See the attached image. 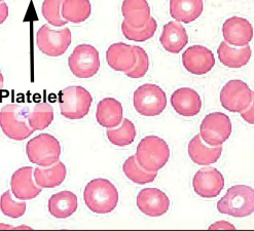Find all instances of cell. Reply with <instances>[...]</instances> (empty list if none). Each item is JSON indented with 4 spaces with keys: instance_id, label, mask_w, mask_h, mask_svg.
Masks as SVG:
<instances>
[{
    "instance_id": "cell-20",
    "label": "cell",
    "mask_w": 254,
    "mask_h": 231,
    "mask_svg": "<svg viewBox=\"0 0 254 231\" xmlns=\"http://www.w3.org/2000/svg\"><path fill=\"white\" fill-rule=\"evenodd\" d=\"M160 41L167 52L178 54L188 45L189 36L185 27L179 22L172 21L164 26Z\"/></svg>"
},
{
    "instance_id": "cell-18",
    "label": "cell",
    "mask_w": 254,
    "mask_h": 231,
    "mask_svg": "<svg viewBox=\"0 0 254 231\" xmlns=\"http://www.w3.org/2000/svg\"><path fill=\"white\" fill-rule=\"evenodd\" d=\"M171 105L182 116H194L202 108L200 95L190 88H181L171 96Z\"/></svg>"
},
{
    "instance_id": "cell-28",
    "label": "cell",
    "mask_w": 254,
    "mask_h": 231,
    "mask_svg": "<svg viewBox=\"0 0 254 231\" xmlns=\"http://www.w3.org/2000/svg\"><path fill=\"white\" fill-rule=\"evenodd\" d=\"M27 119L34 132L46 129L54 120L53 106L46 102L35 104L32 110L28 111Z\"/></svg>"
},
{
    "instance_id": "cell-3",
    "label": "cell",
    "mask_w": 254,
    "mask_h": 231,
    "mask_svg": "<svg viewBox=\"0 0 254 231\" xmlns=\"http://www.w3.org/2000/svg\"><path fill=\"white\" fill-rule=\"evenodd\" d=\"M136 160L144 170L158 172L163 169L170 157V149L162 138L147 136L137 146Z\"/></svg>"
},
{
    "instance_id": "cell-25",
    "label": "cell",
    "mask_w": 254,
    "mask_h": 231,
    "mask_svg": "<svg viewBox=\"0 0 254 231\" xmlns=\"http://www.w3.org/2000/svg\"><path fill=\"white\" fill-rule=\"evenodd\" d=\"M77 210V196L71 191L53 194L49 200V212L55 218L66 219Z\"/></svg>"
},
{
    "instance_id": "cell-37",
    "label": "cell",
    "mask_w": 254,
    "mask_h": 231,
    "mask_svg": "<svg viewBox=\"0 0 254 231\" xmlns=\"http://www.w3.org/2000/svg\"><path fill=\"white\" fill-rule=\"evenodd\" d=\"M209 229H235V226L227 221H219L213 225H211Z\"/></svg>"
},
{
    "instance_id": "cell-5",
    "label": "cell",
    "mask_w": 254,
    "mask_h": 231,
    "mask_svg": "<svg viewBox=\"0 0 254 231\" xmlns=\"http://www.w3.org/2000/svg\"><path fill=\"white\" fill-rule=\"evenodd\" d=\"M60 111L68 119H81L88 115L93 98L82 86H67L58 95Z\"/></svg>"
},
{
    "instance_id": "cell-6",
    "label": "cell",
    "mask_w": 254,
    "mask_h": 231,
    "mask_svg": "<svg viewBox=\"0 0 254 231\" xmlns=\"http://www.w3.org/2000/svg\"><path fill=\"white\" fill-rule=\"evenodd\" d=\"M26 153L32 164L39 167H50L59 162L61 145L54 136L41 134L27 143Z\"/></svg>"
},
{
    "instance_id": "cell-19",
    "label": "cell",
    "mask_w": 254,
    "mask_h": 231,
    "mask_svg": "<svg viewBox=\"0 0 254 231\" xmlns=\"http://www.w3.org/2000/svg\"><path fill=\"white\" fill-rule=\"evenodd\" d=\"M222 153V147L210 146L204 143L200 135L194 136L189 144V155L190 160L200 166H209L216 163Z\"/></svg>"
},
{
    "instance_id": "cell-13",
    "label": "cell",
    "mask_w": 254,
    "mask_h": 231,
    "mask_svg": "<svg viewBox=\"0 0 254 231\" xmlns=\"http://www.w3.org/2000/svg\"><path fill=\"white\" fill-rule=\"evenodd\" d=\"M182 64L191 74L204 75L215 65L214 55L203 46L190 47L182 55Z\"/></svg>"
},
{
    "instance_id": "cell-4",
    "label": "cell",
    "mask_w": 254,
    "mask_h": 231,
    "mask_svg": "<svg viewBox=\"0 0 254 231\" xmlns=\"http://www.w3.org/2000/svg\"><path fill=\"white\" fill-rule=\"evenodd\" d=\"M254 192L247 185H235L217 203V210L221 214L236 218L247 217L253 213Z\"/></svg>"
},
{
    "instance_id": "cell-29",
    "label": "cell",
    "mask_w": 254,
    "mask_h": 231,
    "mask_svg": "<svg viewBox=\"0 0 254 231\" xmlns=\"http://www.w3.org/2000/svg\"><path fill=\"white\" fill-rule=\"evenodd\" d=\"M106 135L111 144L119 147H125L134 142L136 137V128L130 119L125 118L122 120L120 126L107 128Z\"/></svg>"
},
{
    "instance_id": "cell-33",
    "label": "cell",
    "mask_w": 254,
    "mask_h": 231,
    "mask_svg": "<svg viewBox=\"0 0 254 231\" xmlns=\"http://www.w3.org/2000/svg\"><path fill=\"white\" fill-rule=\"evenodd\" d=\"M0 210L6 217L18 219L26 212L25 200H15L11 195V190H7L0 197Z\"/></svg>"
},
{
    "instance_id": "cell-10",
    "label": "cell",
    "mask_w": 254,
    "mask_h": 231,
    "mask_svg": "<svg viewBox=\"0 0 254 231\" xmlns=\"http://www.w3.org/2000/svg\"><path fill=\"white\" fill-rule=\"evenodd\" d=\"M202 140L210 146H219L232 134V122L228 115L213 112L206 115L200 126Z\"/></svg>"
},
{
    "instance_id": "cell-32",
    "label": "cell",
    "mask_w": 254,
    "mask_h": 231,
    "mask_svg": "<svg viewBox=\"0 0 254 231\" xmlns=\"http://www.w3.org/2000/svg\"><path fill=\"white\" fill-rule=\"evenodd\" d=\"M64 0H44L41 6L42 16L54 27H64L67 21L63 19L61 9Z\"/></svg>"
},
{
    "instance_id": "cell-31",
    "label": "cell",
    "mask_w": 254,
    "mask_h": 231,
    "mask_svg": "<svg viewBox=\"0 0 254 231\" xmlns=\"http://www.w3.org/2000/svg\"><path fill=\"white\" fill-rule=\"evenodd\" d=\"M158 24L157 21L153 18H149L147 23L141 28H133L129 26L126 22H123L122 24V32L124 36L132 41L136 42H144L151 37H153L154 33L157 32Z\"/></svg>"
},
{
    "instance_id": "cell-1",
    "label": "cell",
    "mask_w": 254,
    "mask_h": 231,
    "mask_svg": "<svg viewBox=\"0 0 254 231\" xmlns=\"http://www.w3.org/2000/svg\"><path fill=\"white\" fill-rule=\"evenodd\" d=\"M86 206L95 214H108L119 203V192L116 186L107 179H94L89 182L83 191Z\"/></svg>"
},
{
    "instance_id": "cell-38",
    "label": "cell",
    "mask_w": 254,
    "mask_h": 231,
    "mask_svg": "<svg viewBox=\"0 0 254 231\" xmlns=\"http://www.w3.org/2000/svg\"><path fill=\"white\" fill-rule=\"evenodd\" d=\"M3 82H4V79H3V75L1 73V71H0V91H1L3 89Z\"/></svg>"
},
{
    "instance_id": "cell-14",
    "label": "cell",
    "mask_w": 254,
    "mask_h": 231,
    "mask_svg": "<svg viewBox=\"0 0 254 231\" xmlns=\"http://www.w3.org/2000/svg\"><path fill=\"white\" fill-rule=\"evenodd\" d=\"M137 207L149 217H161L168 212L170 199L160 189L144 188L137 196Z\"/></svg>"
},
{
    "instance_id": "cell-7",
    "label": "cell",
    "mask_w": 254,
    "mask_h": 231,
    "mask_svg": "<svg viewBox=\"0 0 254 231\" xmlns=\"http://www.w3.org/2000/svg\"><path fill=\"white\" fill-rule=\"evenodd\" d=\"M36 45L42 54L52 58L60 57L71 45V32L68 27L54 29L44 25L36 33Z\"/></svg>"
},
{
    "instance_id": "cell-2",
    "label": "cell",
    "mask_w": 254,
    "mask_h": 231,
    "mask_svg": "<svg viewBox=\"0 0 254 231\" xmlns=\"http://www.w3.org/2000/svg\"><path fill=\"white\" fill-rule=\"evenodd\" d=\"M29 108L21 104L10 103L0 110V127L10 140L23 141L33 134V129L28 123Z\"/></svg>"
},
{
    "instance_id": "cell-21",
    "label": "cell",
    "mask_w": 254,
    "mask_h": 231,
    "mask_svg": "<svg viewBox=\"0 0 254 231\" xmlns=\"http://www.w3.org/2000/svg\"><path fill=\"white\" fill-rule=\"evenodd\" d=\"M124 110L121 102L114 98L102 99L97 105L96 119L101 126L114 128L121 124Z\"/></svg>"
},
{
    "instance_id": "cell-23",
    "label": "cell",
    "mask_w": 254,
    "mask_h": 231,
    "mask_svg": "<svg viewBox=\"0 0 254 231\" xmlns=\"http://www.w3.org/2000/svg\"><path fill=\"white\" fill-rule=\"evenodd\" d=\"M219 61L229 68L237 69L246 66L251 58V48L247 45L245 47H233L229 43L222 41L217 50Z\"/></svg>"
},
{
    "instance_id": "cell-12",
    "label": "cell",
    "mask_w": 254,
    "mask_h": 231,
    "mask_svg": "<svg viewBox=\"0 0 254 231\" xmlns=\"http://www.w3.org/2000/svg\"><path fill=\"white\" fill-rule=\"evenodd\" d=\"M192 186L194 192L203 198L218 196L224 187V178L221 173L212 167H206L196 172Z\"/></svg>"
},
{
    "instance_id": "cell-34",
    "label": "cell",
    "mask_w": 254,
    "mask_h": 231,
    "mask_svg": "<svg viewBox=\"0 0 254 231\" xmlns=\"http://www.w3.org/2000/svg\"><path fill=\"white\" fill-rule=\"evenodd\" d=\"M135 54H136V64L134 65V67L125 72V74L130 77V78H142L145 76V74L147 73L148 68H149V59H148V55L146 54V52L140 47L134 46L133 47Z\"/></svg>"
},
{
    "instance_id": "cell-27",
    "label": "cell",
    "mask_w": 254,
    "mask_h": 231,
    "mask_svg": "<svg viewBox=\"0 0 254 231\" xmlns=\"http://www.w3.org/2000/svg\"><path fill=\"white\" fill-rule=\"evenodd\" d=\"M90 0H64L61 13L64 20L74 24L87 21L91 17Z\"/></svg>"
},
{
    "instance_id": "cell-30",
    "label": "cell",
    "mask_w": 254,
    "mask_h": 231,
    "mask_svg": "<svg viewBox=\"0 0 254 231\" xmlns=\"http://www.w3.org/2000/svg\"><path fill=\"white\" fill-rule=\"evenodd\" d=\"M123 171L125 175L132 182L139 185H144L153 182L158 175V172H149L141 167L138 164L135 155H132L128 160H126L123 165Z\"/></svg>"
},
{
    "instance_id": "cell-24",
    "label": "cell",
    "mask_w": 254,
    "mask_h": 231,
    "mask_svg": "<svg viewBox=\"0 0 254 231\" xmlns=\"http://www.w3.org/2000/svg\"><path fill=\"white\" fill-rule=\"evenodd\" d=\"M35 183L41 188H55L60 186L66 178V167L57 162L50 167H37L33 171Z\"/></svg>"
},
{
    "instance_id": "cell-8",
    "label": "cell",
    "mask_w": 254,
    "mask_h": 231,
    "mask_svg": "<svg viewBox=\"0 0 254 231\" xmlns=\"http://www.w3.org/2000/svg\"><path fill=\"white\" fill-rule=\"evenodd\" d=\"M133 103L139 114L157 116L167 107V96L157 84L145 83L135 91Z\"/></svg>"
},
{
    "instance_id": "cell-16",
    "label": "cell",
    "mask_w": 254,
    "mask_h": 231,
    "mask_svg": "<svg viewBox=\"0 0 254 231\" xmlns=\"http://www.w3.org/2000/svg\"><path fill=\"white\" fill-rule=\"evenodd\" d=\"M224 41L233 47H245L253 37V28L244 18L232 17L222 25Z\"/></svg>"
},
{
    "instance_id": "cell-17",
    "label": "cell",
    "mask_w": 254,
    "mask_h": 231,
    "mask_svg": "<svg viewBox=\"0 0 254 231\" xmlns=\"http://www.w3.org/2000/svg\"><path fill=\"white\" fill-rule=\"evenodd\" d=\"M106 61L111 69L119 72L131 70L136 64V54L132 46L124 42L111 45L106 52Z\"/></svg>"
},
{
    "instance_id": "cell-36",
    "label": "cell",
    "mask_w": 254,
    "mask_h": 231,
    "mask_svg": "<svg viewBox=\"0 0 254 231\" xmlns=\"http://www.w3.org/2000/svg\"><path fill=\"white\" fill-rule=\"evenodd\" d=\"M8 17V6L5 2H0V25L3 24Z\"/></svg>"
},
{
    "instance_id": "cell-39",
    "label": "cell",
    "mask_w": 254,
    "mask_h": 231,
    "mask_svg": "<svg viewBox=\"0 0 254 231\" xmlns=\"http://www.w3.org/2000/svg\"><path fill=\"white\" fill-rule=\"evenodd\" d=\"M1 1H3V0H0V2H1Z\"/></svg>"
},
{
    "instance_id": "cell-11",
    "label": "cell",
    "mask_w": 254,
    "mask_h": 231,
    "mask_svg": "<svg viewBox=\"0 0 254 231\" xmlns=\"http://www.w3.org/2000/svg\"><path fill=\"white\" fill-rule=\"evenodd\" d=\"M253 102V93L242 80H231L220 92V103L230 112L240 113Z\"/></svg>"
},
{
    "instance_id": "cell-15",
    "label": "cell",
    "mask_w": 254,
    "mask_h": 231,
    "mask_svg": "<svg viewBox=\"0 0 254 231\" xmlns=\"http://www.w3.org/2000/svg\"><path fill=\"white\" fill-rule=\"evenodd\" d=\"M10 189L20 200H30L38 196L42 190L33 181V168L24 167L13 173L10 179Z\"/></svg>"
},
{
    "instance_id": "cell-26",
    "label": "cell",
    "mask_w": 254,
    "mask_h": 231,
    "mask_svg": "<svg viewBox=\"0 0 254 231\" xmlns=\"http://www.w3.org/2000/svg\"><path fill=\"white\" fill-rule=\"evenodd\" d=\"M203 0H170V14L179 23L190 24L203 12Z\"/></svg>"
},
{
    "instance_id": "cell-22",
    "label": "cell",
    "mask_w": 254,
    "mask_h": 231,
    "mask_svg": "<svg viewBox=\"0 0 254 231\" xmlns=\"http://www.w3.org/2000/svg\"><path fill=\"white\" fill-rule=\"evenodd\" d=\"M122 13L124 22L133 28H141L150 18V7L147 0H124Z\"/></svg>"
},
{
    "instance_id": "cell-35",
    "label": "cell",
    "mask_w": 254,
    "mask_h": 231,
    "mask_svg": "<svg viewBox=\"0 0 254 231\" xmlns=\"http://www.w3.org/2000/svg\"><path fill=\"white\" fill-rule=\"evenodd\" d=\"M241 116L250 124L253 123V102L250 104V106L248 108H246L245 110H243L242 112H240Z\"/></svg>"
},
{
    "instance_id": "cell-9",
    "label": "cell",
    "mask_w": 254,
    "mask_h": 231,
    "mask_svg": "<svg viewBox=\"0 0 254 231\" xmlns=\"http://www.w3.org/2000/svg\"><path fill=\"white\" fill-rule=\"evenodd\" d=\"M68 66L77 78H91L100 68V57L94 47L79 45L68 58Z\"/></svg>"
}]
</instances>
